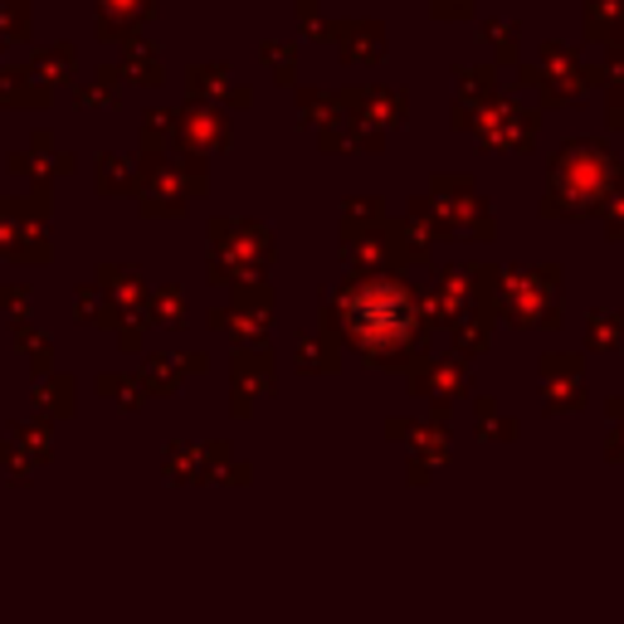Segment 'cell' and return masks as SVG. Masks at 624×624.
I'll list each match as a JSON object with an SVG mask.
<instances>
[{"mask_svg":"<svg viewBox=\"0 0 624 624\" xmlns=\"http://www.w3.org/2000/svg\"><path fill=\"white\" fill-rule=\"evenodd\" d=\"M342 313L366 347H386L390 337L410 332L415 308H410V293L396 279H356L352 288H342Z\"/></svg>","mask_w":624,"mask_h":624,"instance_id":"6da1fadb","label":"cell"},{"mask_svg":"<svg viewBox=\"0 0 624 624\" xmlns=\"http://www.w3.org/2000/svg\"><path fill=\"white\" fill-rule=\"evenodd\" d=\"M610 177H615V161H610V151L600 141H571V147L556 151V167H552L556 201H546V211H561V201L571 205V215L590 211L610 191Z\"/></svg>","mask_w":624,"mask_h":624,"instance_id":"7a4b0ae2","label":"cell"},{"mask_svg":"<svg viewBox=\"0 0 624 624\" xmlns=\"http://www.w3.org/2000/svg\"><path fill=\"white\" fill-rule=\"evenodd\" d=\"M610 225H615V235L624 239V201H615V205H610Z\"/></svg>","mask_w":624,"mask_h":624,"instance_id":"3957f363","label":"cell"}]
</instances>
